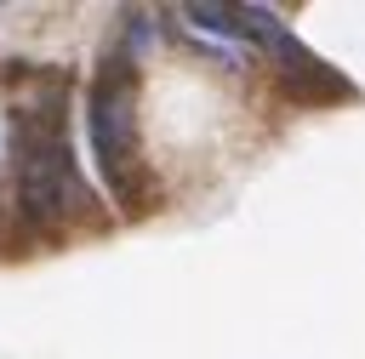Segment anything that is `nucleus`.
<instances>
[{"instance_id":"1","label":"nucleus","mask_w":365,"mask_h":359,"mask_svg":"<svg viewBox=\"0 0 365 359\" xmlns=\"http://www.w3.org/2000/svg\"><path fill=\"white\" fill-rule=\"evenodd\" d=\"M11 165H17V205L29 222L57 228V222L86 211V182H80V165L68 154L57 97H46L11 120Z\"/></svg>"},{"instance_id":"2","label":"nucleus","mask_w":365,"mask_h":359,"mask_svg":"<svg viewBox=\"0 0 365 359\" xmlns=\"http://www.w3.org/2000/svg\"><path fill=\"white\" fill-rule=\"evenodd\" d=\"M86 120H91V148H97V171L108 182V194L125 211L148 205V165H143V137H137V68L131 57H108L91 80L86 97Z\"/></svg>"},{"instance_id":"3","label":"nucleus","mask_w":365,"mask_h":359,"mask_svg":"<svg viewBox=\"0 0 365 359\" xmlns=\"http://www.w3.org/2000/svg\"><path fill=\"white\" fill-rule=\"evenodd\" d=\"M274 57L285 63L279 74H285V91H297V97H342V91H348V80H342L336 68H325L319 57H308V51L297 46V34H285V40L274 46Z\"/></svg>"}]
</instances>
